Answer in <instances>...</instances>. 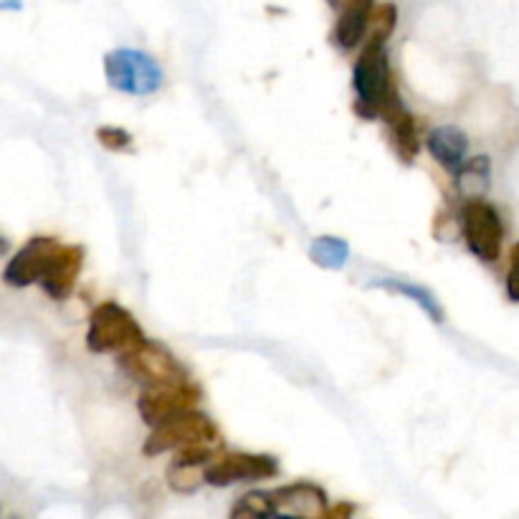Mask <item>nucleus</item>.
I'll return each mask as SVG.
<instances>
[{
    "label": "nucleus",
    "instance_id": "19",
    "mask_svg": "<svg viewBox=\"0 0 519 519\" xmlns=\"http://www.w3.org/2000/svg\"><path fill=\"white\" fill-rule=\"evenodd\" d=\"M231 517H276L271 492H249L238 499L236 507L231 509Z\"/></svg>",
    "mask_w": 519,
    "mask_h": 519
},
{
    "label": "nucleus",
    "instance_id": "24",
    "mask_svg": "<svg viewBox=\"0 0 519 519\" xmlns=\"http://www.w3.org/2000/svg\"><path fill=\"white\" fill-rule=\"evenodd\" d=\"M330 6H332V8H340V6H342V0H330Z\"/></svg>",
    "mask_w": 519,
    "mask_h": 519
},
{
    "label": "nucleus",
    "instance_id": "13",
    "mask_svg": "<svg viewBox=\"0 0 519 519\" xmlns=\"http://www.w3.org/2000/svg\"><path fill=\"white\" fill-rule=\"evenodd\" d=\"M373 11L375 0H342L340 18H337L335 26V38L340 49L352 51L363 44Z\"/></svg>",
    "mask_w": 519,
    "mask_h": 519
},
{
    "label": "nucleus",
    "instance_id": "18",
    "mask_svg": "<svg viewBox=\"0 0 519 519\" xmlns=\"http://www.w3.org/2000/svg\"><path fill=\"white\" fill-rule=\"evenodd\" d=\"M206 469L208 466L188 464V461L175 459L168 469L170 489L180 494H190L195 492V489H201L203 482H206Z\"/></svg>",
    "mask_w": 519,
    "mask_h": 519
},
{
    "label": "nucleus",
    "instance_id": "15",
    "mask_svg": "<svg viewBox=\"0 0 519 519\" xmlns=\"http://www.w3.org/2000/svg\"><path fill=\"white\" fill-rule=\"evenodd\" d=\"M370 287L385 289V292L401 294V297L411 299V302H416L418 307L426 312V317H431V322H436V325H441V322L446 319V312L444 307H441V302L433 297L431 289L421 287V284L403 282V279H375V282H370Z\"/></svg>",
    "mask_w": 519,
    "mask_h": 519
},
{
    "label": "nucleus",
    "instance_id": "23",
    "mask_svg": "<svg viewBox=\"0 0 519 519\" xmlns=\"http://www.w3.org/2000/svg\"><path fill=\"white\" fill-rule=\"evenodd\" d=\"M8 8H21V3L18 0H3V11H8Z\"/></svg>",
    "mask_w": 519,
    "mask_h": 519
},
{
    "label": "nucleus",
    "instance_id": "6",
    "mask_svg": "<svg viewBox=\"0 0 519 519\" xmlns=\"http://www.w3.org/2000/svg\"><path fill=\"white\" fill-rule=\"evenodd\" d=\"M201 398V388L190 383V380L170 385H152V388L142 390L140 398H137V411H140L142 421L147 426L157 428L173 421V418L183 416V413L195 411Z\"/></svg>",
    "mask_w": 519,
    "mask_h": 519
},
{
    "label": "nucleus",
    "instance_id": "3",
    "mask_svg": "<svg viewBox=\"0 0 519 519\" xmlns=\"http://www.w3.org/2000/svg\"><path fill=\"white\" fill-rule=\"evenodd\" d=\"M147 340L137 319L114 302L99 304L92 312L87 330V347L92 352H127Z\"/></svg>",
    "mask_w": 519,
    "mask_h": 519
},
{
    "label": "nucleus",
    "instance_id": "10",
    "mask_svg": "<svg viewBox=\"0 0 519 519\" xmlns=\"http://www.w3.org/2000/svg\"><path fill=\"white\" fill-rule=\"evenodd\" d=\"M276 517H327V492L312 482H297L271 492Z\"/></svg>",
    "mask_w": 519,
    "mask_h": 519
},
{
    "label": "nucleus",
    "instance_id": "7",
    "mask_svg": "<svg viewBox=\"0 0 519 519\" xmlns=\"http://www.w3.org/2000/svg\"><path fill=\"white\" fill-rule=\"evenodd\" d=\"M218 428L206 413L190 411L183 416L173 418V421L163 423V426L152 428L150 438L142 446L145 456H160L165 451H178L183 446L198 444V441H216Z\"/></svg>",
    "mask_w": 519,
    "mask_h": 519
},
{
    "label": "nucleus",
    "instance_id": "21",
    "mask_svg": "<svg viewBox=\"0 0 519 519\" xmlns=\"http://www.w3.org/2000/svg\"><path fill=\"white\" fill-rule=\"evenodd\" d=\"M507 297L519 302V241L509 251V271H507Z\"/></svg>",
    "mask_w": 519,
    "mask_h": 519
},
{
    "label": "nucleus",
    "instance_id": "8",
    "mask_svg": "<svg viewBox=\"0 0 519 519\" xmlns=\"http://www.w3.org/2000/svg\"><path fill=\"white\" fill-rule=\"evenodd\" d=\"M279 474V461L269 454H221L206 469V482L211 487H231L238 482H259Z\"/></svg>",
    "mask_w": 519,
    "mask_h": 519
},
{
    "label": "nucleus",
    "instance_id": "17",
    "mask_svg": "<svg viewBox=\"0 0 519 519\" xmlns=\"http://www.w3.org/2000/svg\"><path fill=\"white\" fill-rule=\"evenodd\" d=\"M309 259L317 266H322V269L337 271L350 259V246L337 236H322L309 246Z\"/></svg>",
    "mask_w": 519,
    "mask_h": 519
},
{
    "label": "nucleus",
    "instance_id": "16",
    "mask_svg": "<svg viewBox=\"0 0 519 519\" xmlns=\"http://www.w3.org/2000/svg\"><path fill=\"white\" fill-rule=\"evenodd\" d=\"M489 173H492V163H489L487 155H476L471 157L469 163L461 165L459 173H456V185H459V193L464 195L466 201L482 198L487 193Z\"/></svg>",
    "mask_w": 519,
    "mask_h": 519
},
{
    "label": "nucleus",
    "instance_id": "22",
    "mask_svg": "<svg viewBox=\"0 0 519 519\" xmlns=\"http://www.w3.org/2000/svg\"><path fill=\"white\" fill-rule=\"evenodd\" d=\"M352 512H355V507H352V504H340V507L330 509V512H327V517H350Z\"/></svg>",
    "mask_w": 519,
    "mask_h": 519
},
{
    "label": "nucleus",
    "instance_id": "4",
    "mask_svg": "<svg viewBox=\"0 0 519 519\" xmlns=\"http://www.w3.org/2000/svg\"><path fill=\"white\" fill-rule=\"evenodd\" d=\"M119 368L125 370L132 380L145 385V388L188 380V373L175 360L173 352L160 345V342L152 340H142L132 350L119 352Z\"/></svg>",
    "mask_w": 519,
    "mask_h": 519
},
{
    "label": "nucleus",
    "instance_id": "2",
    "mask_svg": "<svg viewBox=\"0 0 519 519\" xmlns=\"http://www.w3.org/2000/svg\"><path fill=\"white\" fill-rule=\"evenodd\" d=\"M104 74L109 87L130 97H150L163 89L165 74L150 54L137 49H117L104 56Z\"/></svg>",
    "mask_w": 519,
    "mask_h": 519
},
{
    "label": "nucleus",
    "instance_id": "14",
    "mask_svg": "<svg viewBox=\"0 0 519 519\" xmlns=\"http://www.w3.org/2000/svg\"><path fill=\"white\" fill-rule=\"evenodd\" d=\"M426 147L441 168L459 173V168L464 165L466 150H469V137L464 135L461 127L441 125L428 132Z\"/></svg>",
    "mask_w": 519,
    "mask_h": 519
},
{
    "label": "nucleus",
    "instance_id": "1",
    "mask_svg": "<svg viewBox=\"0 0 519 519\" xmlns=\"http://www.w3.org/2000/svg\"><path fill=\"white\" fill-rule=\"evenodd\" d=\"M352 87H355L360 117H380V109L388 102L390 87V61H388V36L365 33V46L360 51L352 69Z\"/></svg>",
    "mask_w": 519,
    "mask_h": 519
},
{
    "label": "nucleus",
    "instance_id": "9",
    "mask_svg": "<svg viewBox=\"0 0 519 519\" xmlns=\"http://www.w3.org/2000/svg\"><path fill=\"white\" fill-rule=\"evenodd\" d=\"M59 249L61 244L51 236H33L31 241H26L3 269V279H6L8 287L21 289L41 284Z\"/></svg>",
    "mask_w": 519,
    "mask_h": 519
},
{
    "label": "nucleus",
    "instance_id": "5",
    "mask_svg": "<svg viewBox=\"0 0 519 519\" xmlns=\"http://www.w3.org/2000/svg\"><path fill=\"white\" fill-rule=\"evenodd\" d=\"M461 233L471 254L482 261H497L502 256L504 223L497 208L482 198H469L459 213Z\"/></svg>",
    "mask_w": 519,
    "mask_h": 519
},
{
    "label": "nucleus",
    "instance_id": "11",
    "mask_svg": "<svg viewBox=\"0 0 519 519\" xmlns=\"http://www.w3.org/2000/svg\"><path fill=\"white\" fill-rule=\"evenodd\" d=\"M380 119L388 125L390 142H393L398 157H401L403 163H413L418 152H421L416 119H413V114L403 107L395 92L390 94V99L383 104V109H380Z\"/></svg>",
    "mask_w": 519,
    "mask_h": 519
},
{
    "label": "nucleus",
    "instance_id": "12",
    "mask_svg": "<svg viewBox=\"0 0 519 519\" xmlns=\"http://www.w3.org/2000/svg\"><path fill=\"white\" fill-rule=\"evenodd\" d=\"M84 266V249L82 246H64L61 244L59 254L51 261L49 271L41 279V289L49 294L56 302H64L69 299V294L74 292L76 279H79V271Z\"/></svg>",
    "mask_w": 519,
    "mask_h": 519
},
{
    "label": "nucleus",
    "instance_id": "20",
    "mask_svg": "<svg viewBox=\"0 0 519 519\" xmlns=\"http://www.w3.org/2000/svg\"><path fill=\"white\" fill-rule=\"evenodd\" d=\"M97 140L102 142L107 150H125V147L132 145V135L122 127H99L97 130Z\"/></svg>",
    "mask_w": 519,
    "mask_h": 519
}]
</instances>
